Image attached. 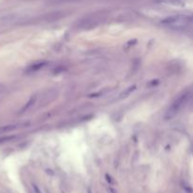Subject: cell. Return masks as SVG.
Segmentation results:
<instances>
[{"label": "cell", "instance_id": "obj_4", "mask_svg": "<svg viewBox=\"0 0 193 193\" xmlns=\"http://www.w3.org/2000/svg\"><path fill=\"white\" fill-rule=\"evenodd\" d=\"M44 65H45V62H39V63L33 64V65H31V66H29V67L28 72H30V73H35V72L39 71L40 69H42Z\"/></svg>", "mask_w": 193, "mask_h": 193}, {"label": "cell", "instance_id": "obj_7", "mask_svg": "<svg viewBox=\"0 0 193 193\" xmlns=\"http://www.w3.org/2000/svg\"><path fill=\"white\" fill-rule=\"evenodd\" d=\"M15 138V136H8V137H3V138H0V144L1 143H5L8 141H12Z\"/></svg>", "mask_w": 193, "mask_h": 193}, {"label": "cell", "instance_id": "obj_2", "mask_svg": "<svg viewBox=\"0 0 193 193\" xmlns=\"http://www.w3.org/2000/svg\"><path fill=\"white\" fill-rule=\"evenodd\" d=\"M189 97H190L189 92H185V93L181 94V95L172 103L171 107H170V109H169L168 112L166 113L165 118H166L167 120L173 118V117L182 109V107L185 105V103L188 101Z\"/></svg>", "mask_w": 193, "mask_h": 193}, {"label": "cell", "instance_id": "obj_6", "mask_svg": "<svg viewBox=\"0 0 193 193\" xmlns=\"http://www.w3.org/2000/svg\"><path fill=\"white\" fill-rule=\"evenodd\" d=\"M135 90H136V86H131L130 88L126 89L125 91H123L121 93V95H120V99H124V98H126V97H127L128 95H130Z\"/></svg>", "mask_w": 193, "mask_h": 193}, {"label": "cell", "instance_id": "obj_1", "mask_svg": "<svg viewBox=\"0 0 193 193\" xmlns=\"http://www.w3.org/2000/svg\"><path fill=\"white\" fill-rule=\"evenodd\" d=\"M161 24L173 29H185L188 28L190 19L184 15H174L165 18L163 21H161Z\"/></svg>", "mask_w": 193, "mask_h": 193}, {"label": "cell", "instance_id": "obj_9", "mask_svg": "<svg viewBox=\"0 0 193 193\" xmlns=\"http://www.w3.org/2000/svg\"><path fill=\"white\" fill-rule=\"evenodd\" d=\"M88 193H91V189H89V191H88Z\"/></svg>", "mask_w": 193, "mask_h": 193}, {"label": "cell", "instance_id": "obj_3", "mask_svg": "<svg viewBox=\"0 0 193 193\" xmlns=\"http://www.w3.org/2000/svg\"><path fill=\"white\" fill-rule=\"evenodd\" d=\"M25 124H8V125H3V126H0V134H5V133H9L12 132L13 130H16L17 128L23 126Z\"/></svg>", "mask_w": 193, "mask_h": 193}, {"label": "cell", "instance_id": "obj_5", "mask_svg": "<svg viewBox=\"0 0 193 193\" xmlns=\"http://www.w3.org/2000/svg\"><path fill=\"white\" fill-rule=\"evenodd\" d=\"M35 102H36V97H35V96L31 97V98H30V100L27 103V105H26V106H24V107H23V108L20 110V114H23V113H25L26 111H28V110H29V107H31V106H32Z\"/></svg>", "mask_w": 193, "mask_h": 193}, {"label": "cell", "instance_id": "obj_10", "mask_svg": "<svg viewBox=\"0 0 193 193\" xmlns=\"http://www.w3.org/2000/svg\"><path fill=\"white\" fill-rule=\"evenodd\" d=\"M192 19H193V16H192Z\"/></svg>", "mask_w": 193, "mask_h": 193}, {"label": "cell", "instance_id": "obj_8", "mask_svg": "<svg viewBox=\"0 0 193 193\" xmlns=\"http://www.w3.org/2000/svg\"><path fill=\"white\" fill-rule=\"evenodd\" d=\"M32 186H33V190H34V192H35V193H42V192H41V190L39 189V187H38L36 185H32Z\"/></svg>", "mask_w": 193, "mask_h": 193}]
</instances>
